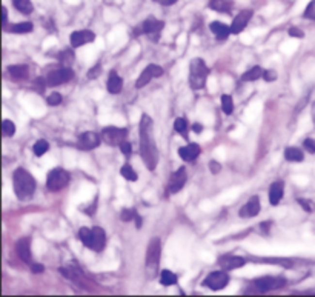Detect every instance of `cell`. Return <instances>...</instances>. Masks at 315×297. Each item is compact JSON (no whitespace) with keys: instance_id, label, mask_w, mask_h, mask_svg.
Listing matches in <instances>:
<instances>
[{"instance_id":"obj_1","label":"cell","mask_w":315,"mask_h":297,"mask_svg":"<svg viewBox=\"0 0 315 297\" xmlns=\"http://www.w3.org/2000/svg\"><path fill=\"white\" fill-rule=\"evenodd\" d=\"M140 156L149 171H154L158 164V149L154 137V123L148 114L140 119Z\"/></svg>"},{"instance_id":"obj_2","label":"cell","mask_w":315,"mask_h":297,"mask_svg":"<svg viewBox=\"0 0 315 297\" xmlns=\"http://www.w3.org/2000/svg\"><path fill=\"white\" fill-rule=\"evenodd\" d=\"M13 185L14 193L20 200H26L32 197L35 191V181L34 177L25 168H17L13 174Z\"/></svg>"},{"instance_id":"obj_3","label":"cell","mask_w":315,"mask_h":297,"mask_svg":"<svg viewBox=\"0 0 315 297\" xmlns=\"http://www.w3.org/2000/svg\"><path fill=\"white\" fill-rule=\"evenodd\" d=\"M79 239L86 248L95 251V253H102L106 247V232L100 227H94L93 230L80 228Z\"/></svg>"},{"instance_id":"obj_4","label":"cell","mask_w":315,"mask_h":297,"mask_svg":"<svg viewBox=\"0 0 315 297\" xmlns=\"http://www.w3.org/2000/svg\"><path fill=\"white\" fill-rule=\"evenodd\" d=\"M209 76V68L203 59H192L189 65V85L192 89L199 91L206 86V80Z\"/></svg>"},{"instance_id":"obj_5","label":"cell","mask_w":315,"mask_h":297,"mask_svg":"<svg viewBox=\"0 0 315 297\" xmlns=\"http://www.w3.org/2000/svg\"><path fill=\"white\" fill-rule=\"evenodd\" d=\"M287 283V280L284 277H274V276H265L255 279L254 282L251 283V288H248L246 293H266V291H272V290H280V288H284Z\"/></svg>"},{"instance_id":"obj_6","label":"cell","mask_w":315,"mask_h":297,"mask_svg":"<svg viewBox=\"0 0 315 297\" xmlns=\"http://www.w3.org/2000/svg\"><path fill=\"white\" fill-rule=\"evenodd\" d=\"M161 257V240L158 237H152L148 249H146V274L149 273V279H152L157 273V266Z\"/></svg>"},{"instance_id":"obj_7","label":"cell","mask_w":315,"mask_h":297,"mask_svg":"<svg viewBox=\"0 0 315 297\" xmlns=\"http://www.w3.org/2000/svg\"><path fill=\"white\" fill-rule=\"evenodd\" d=\"M165 28V22L156 20L154 17H148V19L143 22L139 28L134 31V35H148L152 42H157L160 39V34Z\"/></svg>"},{"instance_id":"obj_8","label":"cell","mask_w":315,"mask_h":297,"mask_svg":"<svg viewBox=\"0 0 315 297\" xmlns=\"http://www.w3.org/2000/svg\"><path fill=\"white\" fill-rule=\"evenodd\" d=\"M69 173L62 168H54L48 173V177H47V188L48 191L51 193H57V191H62L63 188H65L68 183H69Z\"/></svg>"},{"instance_id":"obj_9","label":"cell","mask_w":315,"mask_h":297,"mask_svg":"<svg viewBox=\"0 0 315 297\" xmlns=\"http://www.w3.org/2000/svg\"><path fill=\"white\" fill-rule=\"evenodd\" d=\"M102 140L111 147H120L126 140L128 130L126 128H117V127H105L100 132Z\"/></svg>"},{"instance_id":"obj_10","label":"cell","mask_w":315,"mask_h":297,"mask_svg":"<svg viewBox=\"0 0 315 297\" xmlns=\"http://www.w3.org/2000/svg\"><path fill=\"white\" fill-rule=\"evenodd\" d=\"M229 274L224 271V269H221V271H212L209 273L208 276L205 277V280H203V286L206 288H209V290H214V291H219V290H223L224 286H228L229 283Z\"/></svg>"},{"instance_id":"obj_11","label":"cell","mask_w":315,"mask_h":297,"mask_svg":"<svg viewBox=\"0 0 315 297\" xmlns=\"http://www.w3.org/2000/svg\"><path fill=\"white\" fill-rule=\"evenodd\" d=\"M74 77V71L71 68H60L56 71H51L47 76V83L49 86H59L63 83H68Z\"/></svg>"},{"instance_id":"obj_12","label":"cell","mask_w":315,"mask_h":297,"mask_svg":"<svg viewBox=\"0 0 315 297\" xmlns=\"http://www.w3.org/2000/svg\"><path fill=\"white\" fill-rule=\"evenodd\" d=\"M100 143H102V136H98L97 132H93V131H86L79 136L77 148L82 151H91L97 148Z\"/></svg>"},{"instance_id":"obj_13","label":"cell","mask_w":315,"mask_h":297,"mask_svg":"<svg viewBox=\"0 0 315 297\" xmlns=\"http://www.w3.org/2000/svg\"><path fill=\"white\" fill-rule=\"evenodd\" d=\"M161 76H163V68L158 66V65L151 64V65H148L145 69L142 71V74L139 76L137 82H136V88L146 86L154 77H161Z\"/></svg>"},{"instance_id":"obj_14","label":"cell","mask_w":315,"mask_h":297,"mask_svg":"<svg viewBox=\"0 0 315 297\" xmlns=\"http://www.w3.org/2000/svg\"><path fill=\"white\" fill-rule=\"evenodd\" d=\"M188 181V173H186V168L182 166V168H178L175 173H173V176H171L169 179V183H168V190L171 194H175L178 193L182 188L185 186Z\"/></svg>"},{"instance_id":"obj_15","label":"cell","mask_w":315,"mask_h":297,"mask_svg":"<svg viewBox=\"0 0 315 297\" xmlns=\"http://www.w3.org/2000/svg\"><path fill=\"white\" fill-rule=\"evenodd\" d=\"M262 211V203H260V197L258 196H252L249 202L246 205H243L238 214L241 219H251V217H255L258 215V213Z\"/></svg>"},{"instance_id":"obj_16","label":"cell","mask_w":315,"mask_h":297,"mask_svg":"<svg viewBox=\"0 0 315 297\" xmlns=\"http://www.w3.org/2000/svg\"><path fill=\"white\" fill-rule=\"evenodd\" d=\"M248 264V260L245 257H240V256H232V254H226V256H221L219 259V265L221 269L224 271H231V269H238L241 266H245Z\"/></svg>"},{"instance_id":"obj_17","label":"cell","mask_w":315,"mask_h":297,"mask_svg":"<svg viewBox=\"0 0 315 297\" xmlns=\"http://www.w3.org/2000/svg\"><path fill=\"white\" fill-rule=\"evenodd\" d=\"M95 40V34L89 30H82V31H76L69 35V42L73 48L83 47L86 43H93Z\"/></svg>"},{"instance_id":"obj_18","label":"cell","mask_w":315,"mask_h":297,"mask_svg":"<svg viewBox=\"0 0 315 297\" xmlns=\"http://www.w3.org/2000/svg\"><path fill=\"white\" fill-rule=\"evenodd\" d=\"M252 14H254V13H252L251 10H243L236 17H234V20L231 23V34H240L243 30H245L246 25L251 20Z\"/></svg>"},{"instance_id":"obj_19","label":"cell","mask_w":315,"mask_h":297,"mask_svg":"<svg viewBox=\"0 0 315 297\" xmlns=\"http://www.w3.org/2000/svg\"><path fill=\"white\" fill-rule=\"evenodd\" d=\"M16 254L25 264L31 262V237H22L16 244Z\"/></svg>"},{"instance_id":"obj_20","label":"cell","mask_w":315,"mask_h":297,"mask_svg":"<svg viewBox=\"0 0 315 297\" xmlns=\"http://www.w3.org/2000/svg\"><path fill=\"white\" fill-rule=\"evenodd\" d=\"M59 271H60L63 276H65V277L68 279V280L77 283L79 286L86 288V280H85V277H83V274L80 273L77 268H73V266H69V268H60Z\"/></svg>"},{"instance_id":"obj_21","label":"cell","mask_w":315,"mask_h":297,"mask_svg":"<svg viewBox=\"0 0 315 297\" xmlns=\"http://www.w3.org/2000/svg\"><path fill=\"white\" fill-rule=\"evenodd\" d=\"M200 147L197 143H189L186 147L178 148V156L182 157L185 162H194L197 157L200 156Z\"/></svg>"},{"instance_id":"obj_22","label":"cell","mask_w":315,"mask_h":297,"mask_svg":"<svg viewBox=\"0 0 315 297\" xmlns=\"http://www.w3.org/2000/svg\"><path fill=\"white\" fill-rule=\"evenodd\" d=\"M284 194V183L283 182H274L269 188V203L271 205H278L282 200V197Z\"/></svg>"},{"instance_id":"obj_23","label":"cell","mask_w":315,"mask_h":297,"mask_svg":"<svg viewBox=\"0 0 315 297\" xmlns=\"http://www.w3.org/2000/svg\"><path fill=\"white\" fill-rule=\"evenodd\" d=\"M122 86H123V80L122 77L115 73V71H111L110 77H108V82H106V88L108 91L111 94H119L122 91Z\"/></svg>"},{"instance_id":"obj_24","label":"cell","mask_w":315,"mask_h":297,"mask_svg":"<svg viewBox=\"0 0 315 297\" xmlns=\"http://www.w3.org/2000/svg\"><path fill=\"white\" fill-rule=\"evenodd\" d=\"M209 30L215 34V37H217L219 40L228 39V35L231 34V26H228L223 22H212L209 25Z\"/></svg>"},{"instance_id":"obj_25","label":"cell","mask_w":315,"mask_h":297,"mask_svg":"<svg viewBox=\"0 0 315 297\" xmlns=\"http://www.w3.org/2000/svg\"><path fill=\"white\" fill-rule=\"evenodd\" d=\"M8 74L16 80H23V79H28L30 68L28 65H11L8 66Z\"/></svg>"},{"instance_id":"obj_26","label":"cell","mask_w":315,"mask_h":297,"mask_svg":"<svg viewBox=\"0 0 315 297\" xmlns=\"http://www.w3.org/2000/svg\"><path fill=\"white\" fill-rule=\"evenodd\" d=\"M263 74H265V71L262 66H252L249 71H246V73L241 76V80L243 82H255L258 79H263Z\"/></svg>"},{"instance_id":"obj_27","label":"cell","mask_w":315,"mask_h":297,"mask_svg":"<svg viewBox=\"0 0 315 297\" xmlns=\"http://www.w3.org/2000/svg\"><path fill=\"white\" fill-rule=\"evenodd\" d=\"M209 8L219 13H231L232 11V2L231 0H211Z\"/></svg>"},{"instance_id":"obj_28","label":"cell","mask_w":315,"mask_h":297,"mask_svg":"<svg viewBox=\"0 0 315 297\" xmlns=\"http://www.w3.org/2000/svg\"><path fill=\"white\" fill-rule=\"evenodd\" d=\"M284 159L287 162H303L304 160V152L300 148L287 147L286 151H284Z\"/></svg>"},{"instance_id":"obj_29","label":"cell","mask_w":315,"mask_h":297,"mask_svg":"<svg viewBox=\"0 0 315 297\" xmlns=\"http://www.w3.org/2000/svg\"><path fill=\"white\" fill-rule=\"evenodd\" d=\"M6 30L14 34H28L34 30V25L31 22H20V23L11 25V28H6Z\"/></svg>"},{"instance_id":"obj_30","label":"cell","mask_w":315,"mask_h":297,"mask_svg":"<svg viewBox=\"0 0 315 297\" xmlns=\"http://www.w3.org/2000/svg\"><path fill=\"white\" fill-rule=\"evenodd\" d=\"M13 5L17 11H20L22 14H31L34 11V6L31 0H13Z\"/></svg>"},{"instance_id":"obj_31","label":"cell","mask_w":315,"mask_h":297,"mask_svg":"<svg viewBox=\"0 0 315 297\" xmlns=\"http://www.w3.org/2000/svg\"><path fill=\"white\" fill-rule=\"evenodd\" d=\"M177 274L169 271V269H163V271L160 273V283L163 286H171V285H175L177 283Z\"/></svg>"},{"instance_id":"obj_32","label":"cell","mask_w":315,"mask_h":297,"mask_svg":"<svg viewBox=\"0 0 315 297\" xmlns=\"http://www.w3.org/2000/svg\"><path fill=\"white\" fill-rule=\"evenodd\" d=\"M120 174H122V177H125L126 181H129V182H137L139 181V176H137V173L136 171L132 169V166L131 165H123L122 168H120Z\"/></svg>"},{"instance_id":"obj_33","label":"cell","mask_w":315,"mask_h":297,"mask_svg":"<svg viewBox=\"0 0 315 297\" xmlns=\"http://www.w3.org/2000/svg\"><path fill=\"white\" fill-rule=\"evenodd\" d=\"M221 108H223V113L226 114V116L232 114V111H234V100H232L231 96H228V94L221 96Z\"/></svg>"},{"instance_id":"obj_34","label":"cell","mask_w":315,"mask_h":297,"mask_svg":"<svg viewBox=\"0 0 315 297\" xmlns=\"http://www.w3.org/2000/svg\"><path fill=\"white\" fill-rule=\"evenodd\" d=\"M137 215H139V213L136 208H123L120 213V219L123 222H132V220L137 219Z\"/></svg>"},{"instance_id":"obj_35","label":"cell","mask_w":315,"mask_h":297,"mask_svg":"<svg viewBox=\"0 0 315 297\" xmlns=\"http://www.w3.org/2000/svg\"><path fill=\"white\" fill-rule=\"evenodd\" d=\"M48 149H49V145H48V142H47V140H37V142L34 143V147H32L34 154L37 156V157L43 156Z\"/></svg>"},{"instance_id":"obj_36","label":"cell","mask_w":315,"mask_h":297,"mask_svg":"<svg viewBox=\"0 0 315 297\" xmlns=\"http://www.w3.org/2000/svg\"><path fill=\"white\" fill-rule=\"evenodd\" d=\"M174 130L178 132V134H182V136H188V122L186 119H183V117H178V119H175L174 122Z\"/></svg>"},{"instance_id":"obj_37","label":"cell","mask_w":315,"mask_h":297,"mask_svg":"<svg viewBox=\"0 0 315 297\" xmlns=\"http://www.w3.org/2000/svg\"><path fill=\"white\" fill-rule=\"evenodd\" d=\"M14 132H16V125H14V122L5 119V120L2 122V134H3L5 137H11Z\"/></svg>"},{"instance_id":"obj_38","label":"cell","mask_w":315,"mask_h":297,"mask_svg":"<svg viewBox=\"0 0 315 297\" xmlns=\"http://www.w3.org/2000/svg\"><path fill=\"white\" fill-rule=\"evenodd\" d=\"M303 17L304 19H309V20H315V0H311L309 5L306 6Z\"/></svg>"},{"instance_id":"obj_39","label":"cell","mask_w":315,"mask_h":297,"mask_svg":"<svg viewBox=\"0 0 315 297\" xmlns=\"http://www.w3.org/2000/svg\"><path fill=\"white\" fill-rule=\"evenodd\" d=\"M62 100H63V97H62L60 93H51L49 97L47 99V103H48L49 106H57V105L62 103Z\"/></svg>"},{"instance_id":"obj_40","label":"cell","mask_w":315,"mask_h":297,"mask_svg":"<svg viewBox=\"0 0 315 297\" xmlns=\"http://www.w3.org/2000/svg\"><path fill=\"white\" fill-rule=\"evenodd\" d=\"M74 54H73V51H69V50H65V51H62V54H60V60H62V64H66V65H69L71 62H74Z\"/></svg>"},{"instance_id":"obj_41","label":"cell","mask_w":315,"mask_h":297,"mask_svg":"<svg viewBox=\"0 0 315 297\" xmlns=\"http://www.w3.org/2000/svg\"><path fill=\"white\" fill-rule=\"evenodd\" d=\"M119 148H120V151H122V154H125L126 157H129V156H131V152H132V145H131V143H129L128 140H125Z\"/></svg>"},{"instance_id":"obj_42","label":"cell","mask_w":315,"mask_h":297,"mask_svg":"<svg viewBox=\"0 0 315 297\" xmlns=\"http://www.w3.org/2000/svg\"><path fill=\"white\" fill-rule=\"evenodd\" d=\"M303 148L308 149L311 154H315V140L314 139H306L303 142Z\"/></svg>"},{"instance_id":"obj_43","label":"cell","mask_w":315,"mask_h":297,"mask_svg":"<svg viewBox=\"0 0 315 297\" xmlns=\"http://www.w3.org/2000/svg\"><path fill=\"white\" fill-rule=\"evenodd\" d=\"M277 73L274 69H268V71H265V74H263V79L266 80V82H275L277 80Z\"/></svg>"},{"instance_id":"obj_44","label":"cell","mask_w":315,"mask_h":297,"mask_svg":"<svg viewBox=\"0 0 315 297\" xmlns=\"http://www.w3.org/2000/svg\"><path fill=\"white\" fill-rule=\"evenodd\" d=\"M100 71H102V65H100V64H97L93 69H89L88 77H89V79H95L97 74H100Z\"/></svg>"},{"instance_id":"obj_45","label":"cell","mask_w":315,"mask_h":297,"mask_svg":"<svg viewBox=\"0 0 315 297\" xmlns=\"http://www.w3.org/2000/svg\"><path fill=\"white\" fill-rule=\"evenodd\" d=\"M289 35H291V37H299V39H303V37H304V33H303L301 30L294 28V26H292V28L289 30Z\"/></svg>"},{"instance_id":"obj_46","label":"cell","mask_w":315,"mask_h":297,"mask_svg":"<svg viewBox=\"0 0 315 297\" xmlns=\"http://www.w3.org/2000/svg\"><path fill=\"white\" fill-rule=\"evenodd\" d=\"M31 271L34 274H42L45 271V266L42 264H31Z\"/></svg>"},{"instance_id":"obj_47","label":"cell","mask_w":315,"mask_h":297,"mask_svg":"<svg viewBox=\"0 0 315 297\" xmlns=\"http://www.w3.org/2000/svg\"><path fill=\"white\" fill-rule=\"evenodd\" d=\"M95 208H97V199H94V202H93V205L91 206H88V208H85V214H88V215H93L94 214V211H95Z\"/></svg>"},{"instance_id":"obj_48","label":"cell","mask_w":315,"mask_h":297,"mask_svg":"<svg viewBox=\"0 0 315 297\" xmlns=\"http://www.w3.org/2000/svg\"><path fill=\"white\" fill-rule=\"evenodd\" d=\"M209 168H211V171H212V174H219V171L221 169V166H220L215 160L211 162V164H209Z\"/></svg>"},{"instance_id":"obj_49","label":"cell","mask_w":315,"mask_h":297,"mask_svg":"<svg viewBox=\"0 0 315 297\" xmlns=\"http://www.w3.org/2000/svg\"><path fill=\"white\" fill-rule=\"evenodd\" d=\"M154 2L158 3V5H163V6H171V5L177 3L178 0H154Z\"/></svg>"},{"instance_id":"obj_50","label":"cell","mask_w":315,"mask_h":297,"mask_svg":"<svg viewBox=\"0 0 315 297\" xmlns=\"http://www.w3.org/2000/svg\"><path fill=\"white\" fill-rule=\"evenodd\" d=\"M299 203H300V205L303 206V208H304V211H306V213H312V208H311V205H309L308 202H304L303 199H299Z\"/></svg>"},{"instance_id":"obj_51","label":"cell","mask_w":315,"mask_h":297,"mask_svg":"<svg viewBox=\"0 0 315 297\" xmlns=\"http://www.w3.org/2000/svg\"><path fill=\"white\" fill-rule=\"evenodd\" d=\"M2 17H3V26H5V30H6V26H8V10L3 6L2 8Z\"/></svg>"},{"instance_id":"obj_52","label":"cell","mask_w":315,"mask_h":297,"mask_svg":"<svg viewBox=\"0 0 315 297\" xmlns=\"http://www.w3.org/2000/svg\"><path fill=\"white\" fill-rule=\"evenodd\" d=\"M271 225H272V222H263V223H262V231H263L265 234H268L269 228H271Z\"/></svg>"},{"instance_id":"obj_53","label":"cell","mask_w":315,"mask_h":297,"mask_svg":"<svg viewBox=\"0 0 315 297\" xmlns=\"http://www.w3.org/2000/svg\"><path fill=\"white\" fill-rule=\"evenodd\" d=\"M192 130H194V132H202V130H203V127L200 123H194V127H192Z\"/></svg>"},{"instance_id":"obj_54","label":"cell","mask_w":315,"mask_h":297,"mask_svg":"<svg viewBox=\"0 0 315 297\" xmlns=\"http://www.w3.org/2000/svg\"><path fill=\"white\" fill-rule=\"evenodd\" d=\"M312 120H314V125H315V102L312 103Z\"/></svg>"}]
</instances>
